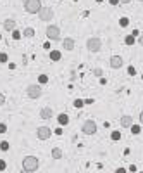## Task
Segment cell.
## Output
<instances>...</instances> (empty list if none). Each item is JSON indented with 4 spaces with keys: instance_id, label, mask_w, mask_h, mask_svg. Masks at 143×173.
<instances>
[{
    "instance_id": "obj_1",
    "label": "cell",
    "mask_w": 143,
    "mask_h": 173,
    "mask_svg": "<svg viewBox=\"0 0 143 173\" xmlns=\"http://www.w3.org/2000/svg\"><path fill=\"white\" fill-rule=\"evenodd\" d=\"M38 168H40V161H38L36 156H26L22 159V170H26L29 173H34Z\"/></svg>"
},
{
    "instance_id": "obj_2",
    "label": "cell",
    "mask_w": 143,
    "mask_h": 173,
    "mask_svg": "<svg viewBox=\"0 0 143 173\" xmlns=\"http://www.w3.org/2000/svg\"><path fill=\"white\" fill-rule=\"evenodd\" d=\"M100 47H102V40L98 38V36H91V38H88L86 40V48H88L90 52H98L100 50Z\"/></svg>"
},
{
    "instance_id": "obj_3",
    "label": "cell",
    "mask_w": 143,
    "mask_h": 173,
    "mask_svg": "<svg viewBox=\"0 0 143 173\" xmlns=\"http://www.w3.org/2000/svg\"><path fill=\"white\" fill-rule=\"evenodd\" d=\"M24 9L29 14H38L41 11V2L40 0H28L26 4H24Z\"/></svg>"
},
{
    "instance_id": "obj_4",
    "label": "cell",
    "mask_w": 143,
    "mask_h": 173,
    "mask_svg": "<svg viewBox=\"0 0 143 173\" xmlns=\"http://www.w3.org/2000/svg\"><path fill=\"white\" fill-rule=\"evenodd\" d=\"M26 94H28V97H29V99H40V97H41V87L38 85V83L28 85Z\"/></svg>"
},
{
    "instance_id": "obj_5",
    "label": "cell",
    "mask_w": 143,
    "mask_h": 173,
    "mask_svg": "<svg viewBox=\"0 0 143 173\" xmlns=\"http://www.w3.org/2000/svg\"><path fill=\"white\" fill-rule=\"evenodd\" d=\"M81 131L85 135H95L97 133V123L93 119H88V121H85L81 126Z\"/></svg>"
},
{
    "instance_id": "obj_6",
    "label": "cell",
    "mask_w": 143,
    "mask_h": 173,
    "mask_svg": "<svg viewBox=\"0 0 143 173\" xmlns=\"http://www.w3.org/2000/svg\"><path fill=\"white\" fill-rule=\"evenodd\" d=\"M47 38H50V40H59V38H61V29L57 26H54V24H48L47 26Z\"/></svg>"
},
{
    "instance_id": "obj_7",
    "label": "cell",
    "mask_w": 143,
    "mask_h": 173,
    "mask_svg": "<svg viewBox=\"0 0 143 173\" xmlns=\"http://www.w3.org/2000/svg\"><path fill=\"white\" fill-rule=\"evenodd\" d=\"M50 135H52V130L48 126H38L36 128V137L40 140H47V138H50Z\"/></svg>"
},
{
    "instance_id": "obj_8",
    "label": "cell",
    "mask_w": 143,
    "mask_h": 173,
    "mask_svg": "<svg viewBox=\"0 0 143 173\" xmlns=\"http://www.w3.org/2000/svg\"><path fill=\"white\" fill-rule=\"evenodd\" d=\"M38 17L41 21H50L54 17V11L50 9V7H41V11L38 12Z\"/></svg>"
},
{
    "instance_id": "obj_9",
    "label": "cell",
    "mask_w": 143,
    "mask_h": 173,
    "mask_svg": "<svg viewBox=\"0 0 143 173\" xmlns=\"http://www.w3.org/2000/svg\"><path fill=\"white\" fill-rule=\"evenodd\" d=\"M121 66H123V57H121V55H112V57H110V68L119 69Z\"/></svg>"
},
{
    "instance_id": "obj_10",
    "label": "cell",
    "mask_w": 143,
    "mask_h": 173,
    "mask_svg": "<svg viewBox=\"0 0 143 173\" xmlns=\"http://www.w3.org/2000/svg\"><path fill=\"white\" fill-rule=\"evenodd\" d=\"M121 126H123V128H131V126H133V118L128 116V114L121 116Z\"/></svg>"
},
{
    "instance_id": "obj_11",
    "label": "cell",
    "mask_w": 143,
    "mask_h": 173,
    "mask_svg": "<svg viewBox=\"0 0 143 173\" xmlns=\"http://www.w3.org/2000/svg\"><path fill=\"white\" fill-rule=\"evenodd\" d=\"M52 114H54L52 107H41V111H40V118H41V119H50Z\"/></svg>"
},
{
    "instance_id": "obj_12",
    "label": "cell",
    "mask_w": 143,
    "mask_h": 173,
    "mask_svg": "<svg viewBox=\"0 0 143 173\" xmlns=\"http://www.w3.org/2000/svg\"><path fill=\"white\" fill-rule=\"evenodd\" d=\"M62 47H64V50L71 52V50L74 48V38H64V42H62Z\"/></svg>"
},
{
    "instance_id": "obj_13",
    "label": "cell",
    "mask_w": 143,
    "mask_h": 173,
    "mask_svg": "<svg viewBox=\"0 0 143 173\" xmlns=\"http://www.w3.org/2000/svg\"><path fill=\"white\" fill-rule=\"evenodd\" d=\"M4 29L12 33L14 29H16V21H14V19H5V21H4Z\"/></svg>"
},
{
    "instance_id": "obj_14",
    "label": "cell",
    "mask_w": 143,
    "mask_h": 173,
    "mask_svg": "<svg viewBox=\"0 0 143 173\" xmlns=\"http://www.w3.org/2000/svg\"><path fill=\"white\" fill-rule=\"evenodd\" d=\"M57 121H59L61 126H66V125L69 123V116H67V114H64V113H61V114L57 116Z\"/></svg>"
},
{
    "instance_id": "obj_15",
    "label": "cell",
    "mask_w": 143,
    "mask_h": 173,
    "mask_svg": "<svg viewBox=\"0 0 143 173\" xmlns=\"http://www.w3.org/2000/svg\"><path fill=\"white\" fill-rule=\"evenodd\" d=\"M52 158H54V159H61L62 158V149L54 147V149H52Z\"/></svg>"
},
{
    "instance_id": "obj_16",
    "label": "cell",
    "mask_w": 143,
    "mask_h": 173,
    "mask_svg": "<svg viewBox=\"0 0 143 173\" xmlns=\"http://www.w3.org/2000/svg\"><path fill=\"white\" fill-rule=\"evenodd\" d=\"M50 59L52 61H61V52L59 50H52L50 52Z\"/></svg>"
},
{
    "instance_id": "obj_17",
    "label": "cell",
    "mask_w": 143,
    "mask_h": 173,
    "mask_svg": "<svg viewBox=\"0 0 143 173\" xmlns=\"http://www.w3.org/2000/svg\"><path fill=\"white\" fill-rule=\"evenodd\" d=\"M22 35H24V36H28V38H31V36H34V29H33V28H24Z\"/></svg>"
},
{
    "instance_id": "obj_18",
    "label": "cell",
    "mask_w": 143,
    "mask_h": 173,
    "mask_svg": "<svg viewBox=\"0 0 143 173\" xmlns=\"http://www.w3.org/2000/svg\"><path fill=\"white\" fill-rule=\"evenodd\" d=\"M9 147H10V145H9V142H7V140H2V142H0V151H9Z\"/></svg>"
},
{
    "instance_id": "obj_19",
    "label": "cell",
    "mask_w": 143,
    "mask_h": 173,
    "mask_svg": "<svg viewBox=\"0 0 143 173\" xmlns=\"http://www.w3.org/2000/svg\"><path fill=\"white\" fill-rule=\"evenodd\" d=\"M47 82H48V76L47 75H40V76H38V83H40V85H45Z\"/></svg>"
},
{
    "instance_id": "obj_20",
    "label": "cell",
    "mask_w": 143,
    "mask_h": 173,
    "mask_svg": "<svg viewBox=\"0 0 143 173\" xmlns=\"http://www.w3.org/2000/svg\"><path fill=\"white\" fill-rule=\"evenodd\" d=\"M124 43H126V45H133V43H135V36H133V35H128Z\"/></svg>"
},
{
    "instance_id": "obj_21",
    "label": "cell",
    "mask_w": 143,
    "mask_h": 173,
    "mask_svg": "<svg viewBox=\"0 0 143 173\" xmlns=\"http://www.w3.org/2000/svg\"><path fill=\"white\" fill-rule=\"evenodd\" d=\"M110 138H112V140H119V138H121V131L114 130L112 133H110Z\"/></svg>"
},
{
    "instance_id": "obj_22",
    "label": "cell",
    "mask_w": 143,
    "mask_h": 173,
    "mask_svg": "<svg viewBox=\"0 0 143 173\" xmlns=\"http://www.w3.org/2000/svg\"><path fill=\"white\" fill-rule=\"evenodd\" d=\"M131 131H133L135 135H138V133L142 131V126H140V125H133V126H131Z\"/></svg>"
},
{
    "instance_id": "obj_23",
    "label": "cell",
    "mask_w": 143,
    "mask_h": 173,
    "mask_svg": "<svg viewBox=\"0 0 143 173\" xmlns=\"http://www.w3.org/2000/svg\"><path fill=\"white\" fill-rule=\"evenodd\" d=\"M128 23H130V19H128V17H121V21H119V24H121L123 28L128 26Z\"/></svg>"
},
{
    "instance_id": "obj_24",
    "label": "cell",
    "mask_w": 143,
    "mask_h": 173,
    "mask_svg": "<svg viewBox=\"0 0 143 173\" xmlns=\"http://www.w3.org/2000/svg\"><path fill=\"white\" fill-rule=\"evenodd\" d=\"M85 106V100H81V99H76L74 100V107H83Z\"/></svg>"
},
{
    "instance_id": "obj_25",
    "label": "cell",
    "mask_w": 143,
    "mask_h": 173,
    "mask_svg": "<svg viewBox=\"0 0 143 173\" xmlns=\"http://www.w3.org/2000/svg\"><path fill=\"white\" fill-rule=\"evenodd\" d=\"M12 38H14V40H21V33L17 31V29H14V31H12Z\"/></svg>"
},
{
    "instance_id": "obj_26",
    "label": "cell",
    "mask_w": 143,
    "mask_h": 173,
    "mask_svg": "<svg viewBox=\"0 0 143 173\" xmlns=\"http://www.w3.org/2000/svg\"><path fill=\"white\" fill-rule=\"evenodd\" d=\"M102 73H103V71H102L100 68H95V69H93V75H95V76H102Z\"/></svg>"
},
{
    "instance_id": "obj_27",
    "label": "cell",
    "mask_w": 143,
    "mask_h": 173,
    "mask_svg": "<svg viewBox=\"0 0 143 173\" xmlns=\"http://www.w3.org/2000/svg\"><path fill=\"white\" fill-rule=\"evenodd\" d=\"M5 131H7V125L0 123V133H5Z\"/></svg>"
},
{
    "instance_id": "obj_28",
    "label": "cell",
    "mask_w": 143,
    "mask_h": 173,
    "mask_svg": "<svg viewBox=\"0 0 143 173\" xmlns=\"http://www.w3.org/2000/svg\"><path fill=\"white\" fill-rule=\"evenodd\" d=\"M5 161H4V159H0V171H4V170H5Z\"/></svg>"
},
{
    "instance_id": "obj_29",
    "label": "cell",
    "mask_w": 143,
    "mask_h": 173,
    "mask_svg": "<svg viewBox=\"0 0 143 173\" xmlns=\"http://www.w3.org/2000/svg\"><path fill=\"white\" fill-rule=\"evenodd\" d=\"M128 73H130V75H136V69L133 68V66H130V68H128Z\"/></svg>"
},
{
    "instance_id": "obj_30",
    "label": "cell",
    "mask_w": 143,
    "mask_h": 173,
    "mask_svg": "<svg viewBox=\"0 0 143 173\" xmlns=\"http://www.w3.org/2000/svg\"><path fill=\"white\" fill-rule=\"evenodd\" d=\"M0 62H7V54H0Z\"/></svg>"
},
{
    "instance_id": "obj_31",
    "label": "cell",
    "mask_w": 143,
    "mask_h": 173,
    "mask_svg": "<svg viewBox=\"0 0 143 173\" xmlns=\"http://www.w3.org/2000/svg\"><path fill=\"white\" fill-rule=\"evenodd\" d=\"M2 104H5V95H4V94H0V106H2Z\"/></svg>"
},
{
    "instance_id": "obj_32",
    "label": "cell",
    "mask_w": 143,
    "mask_h": 173,
    "mask_svg": "<svg viewBox=\"0 0 143 173\" xmlns=\"http://www.w3.org/2000/svg\"><path fill=\"white\" fill-rule=\"evenodd\" d=\"M116 173H128V171H126V168H117Z\"/></svg>"
},
{
    "instance_id": "obj_33",
    "label": "cell",
    "mask_w": 143,
    "mask_h": 173,
    "mask_svg": "<svg viewBox=\"0 0 143 173\" xmlns=\"http://www.w3.org/2000/svg\"><path fill=\"white\" fill-rule=\"evenodd\" d=\"M138 43H140V45H142V47H143V33L140 35V38H138Z\"/></svg>"
},
{
    "instance_id": "obj_34",
    "label": "cell",
    "mask_w": 143,
    "mask_h": 173,
    "mask_svg": "<svg viewBox=\"0 0 143 173\" xmlns=\"http://www.w3.org/2000/svg\"><path fill=\"white\" fill-rule=\"evenodd\" d=\"M110 2V5H117V4H119V0H109Z\"/></svg>"
},
{
    "instance_id": "obj_35",
    "label": "cell",
    "mask_w": 143,
    "mask_h": 173,
    "mask_svg": "<svg viewBox=\"0 0 143 173\" xmlns=\"http://www.w3.org/2000/svg\"><path fill=\"white\" fill-rule=\"evenodd\" d=\"M131 0H119V4H130Z\"/></svg>"
},
{
    "instance_id": "obj_36",
    "label": "cell",
    "mask_w": 143,
    "mask_h": 173,
    "mask_svg": "<svg viewBox=\"0 0 143 173\" xmlns=\"http://www.w3.org/2000/svg\"><path fill=\"white\" fill-rule=\"evenodd\" d=\"M140 123L143 125V111H142V113H140Z\"/></svg>"
},
{
    "instance_id": "obj_37",
    "label": "cell",
    "mask_w": 143,
    "mask_h": 173,
    "mask_svg": "<svg viewBox=\"0 0 143 173\" xmlns=\"http://www.w3.org/2000/svg\"><path fill=\"white\" fill-rule=\"evenodd\" d=\"M21 173H29V171H26V170H21Z\"/></svg>"
},
{
    "instance_id": "obj_38",
    "label": "cell",
    "mask_w": 143,
    "mask_h": 173,
    "mask_svg": "<svg viewBox=\"0 0 143 173\" xmlns=\"http://www.w3.org/2000/svg\"><path fill=\"white\" fill-rule=\"evenodd\" d=\"M26 2H28V0H22V4H26Z\"/></svg>"
},
{
    "instance_id": "obj_39",
    "label": "cell",
    "mask_w": 143,
    "mask_h": 173,
    "mask_svg": "<svg viewBox=\"0 0 143 173\" xmlns=\"http://www.w3.org/2000/svg\"><path fill=\"white\" fill-rule=\"evenodd\" d=\"M97 2H103V0H97Z\"/></svg>"
},
{
    "instance_id": "obj_40",
    "label": "cell",
    "mask_w": 143,
    "mask_h": 173,
    "mask_svg": "<svg viewBox=\"0 0 143 173\" xmlns=\"http://www.w3.org/2000/svg\"><path fill=\"white\" fill-rule=\"evenodd\" d=\"M0 40H2V35H0Z\"/></svg>"
},
{
    "instance_id": "obj_41",
    "label": "cell",
    "mask_w": 143,
    "mask_h": 173,
    "mask_svg": "<svg viewBox=\"0 0 143 173\" xmlns=\"http://www.w3.org/2000/svg\"><path fill=\"white\" fill-rule=\"evenodd\" d=\"M138 173H143V171H138Z\"/></svg>"
},
{
    "instance_id": "obj_42",
    "label": "cell",
    "mask_w": 143,
    "mask_h": 173,
    "mask_svg": "<svg viewBox=\"0 0 143 173\" xmlns=\"http://www.w3.org/2000/svg\"><path fill=\"white\" fill-rule=\"evenodd\" d=\"M140 2H143V0H140Z\"/></svg>"
}]
</instances>
